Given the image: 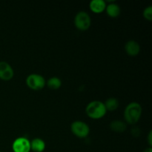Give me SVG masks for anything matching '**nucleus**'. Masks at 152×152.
I'll use <instances>...</instances> for the list:
<instances>
[{
    "mask_svg": "<svg viewBox=\"0 0 152 152\" xmlns=\"http://www.w3.org/2000/svg\"><path fill=\"white\" fill-rule=\"evenodd\" d=\"M142 107L137 102H131L126 106L124 111V118L129 124H136L142 115Z\"/></svg>",
    "mask_w": 152,
    "mask_h": 152,
    "instance_id": "1",
    "label": "nucleus"
},
{
    "mask_svg": "<svg viewBox=\"0 0 152 152\" xmlns=\"http://www.w3.org/2000/svg\"><path fill=\"white\" fill-rule=\"evenodd\" d=\"M107 111L102 102L94 100L91 102L86 108V113L88 117L94 120L102 118L106 114Z\"/></svg>",
    "mask_w": 152,
    "mask_h": 152,
    "instance_id": "2",
    "label": "nucleus"
},
{
    "mask_svg": "<svg viewBox=\"0 0 152 152\" xmlns=\"http://www.w3.org/2000/svg\"><path fill=\"white\" fill-rule=\"evenodd\" d=\"M91 24V19L88 13L85 11H80L77 13L74 18V25L79 31H87L90 28Z\"/></svg>",
    "mask_w": 152,
    "mask_h": 152,
    "instance_id": "3",
    "label": "nucleus"
},
{
    "mask_svg": "<svg viewBox=\"0 0 152 152\" xmlns=\"http://www.w3.org/2000/svg\"><path fill=\"white\" fill-rule=\"evenodd\" d=\"M45 80L42 75L37 74H30L26 79V85L34 91L42 90L45 86Z\"/></svg>",
    "mask_w": 152,
    "mask_h": 152,
    "instance_id": "4",
    "label": "nucleus"
},
{
    "mask_svg": "<svg viewBox=\"0 0 152 152\" xmlns=\"http://www.w3.org/2000/svg\"><path fill=\"white\" fill-rule=\"evenodd\" d=\"M72 133L79 138H86L90 133V128L83 121H75L71 124Z\"/></svg>",
    "mask_w": 152,
    "mask_h": 152,
    "instance_id": "5",
    "label": "nucleus"
},
{
    "mask_svg": "<svg viewBox=\"0 0 152 152\" xmlns=\"http://www.w3.org/2000/svg\"><path fill=\"white\" fill-rule=\"evenodd\" d=\"M13 152H30L31 141L26 137H19L13 141L12 144Z\"/></svg>",
    "mask_w": 152,
    "mask_h": 152,
    "instance_id": "6",
    "label": "nucleus"
},
{
    "mask_svg": "<svg viewBox=\"0 0 152 152\" xmlns=\"http://www.w3.org/2000/svg\"><path fill=\"white\" fill-rule=\"evenodd\" d=\"M14 71L11 65L6 62H0V80L8 81L13 77Z\"/></svg>",
    "mask_w": 152,
    "mask_h": 152,
    "instance_id": "7",
    "label": "nucleus"
},
{
    "mask_svg": "<svg viewBox=\"0 0 152 152\" xmlns=\"http://www.w3.org/2000/svg\"><path fill=\"white\" fill-rule=\"evenodd\" d=\"M125 50L129 56H135L139 54L140 51V46L134 40H130L126 42L125 45Z\"/></svg>",
    "mask_w": 152,
    "mask_h": 152,
    "instance_id": "8",
    "label": "nucleus"
},
{
    "mask_svg": "<svg viewBox=\"0 0 152 152\" xmlns=\"http://www.w3.org/2000/svg\"><path fill=\"white\" fill-rule=\"evenodd\" d=\"M91 10L94 13H101L106 8V3L103 0H93L89 4Z\"/></svg>",
    "mask_w": 152,
    "mask_h": 152,
    "instance_id": "9",
    "label": "nucleus"
},
{
    "mask_svg": "<svg viewBox=\"0 0 152 152\" xmlns=\"http://www.w3.org/2000/svg\"><path fill=\"white\" fill-rule=\"evenodd\" d=\"M45 149V142L40 138H35L31 142V150L34 152H43Z\"/></svg>",
    "mask_w": 152,
    "mask_h": 152,
    "instance_id": "10",
    "label": "nucleus"
},
{
    "mask_svg": "<svg viewBox=\"0 0 152 152\" xmlns=\"http://www.w3.org/2000/svg\"><path fill=\"white\" fill-rule=\"evenodd\" d=\"M106 13L108 16L111 18H117L119 16L121 12V9H120V6L116 3H111V4L106 5Z\"/></svg>",
    "mask_w": 152,
    "mask_h": 152,
    "instance_id": "11",
    "label": "nucleus"
},
{
    "mask_svg": "<svg viewBox=\"0 0 152 152\" xmlns=\"http://www.w3.org/2000/svg\"><path fill=\"white\" fill-rule=\"evenodd\" d=\"M110 128L113 132L117 133H123L127 129V125L126 123L120 120H114L111 123Z\"/></svg>",
    "mask_w": 152,
    "mask_h": 152,
    "instance_id": "12",
    "label": "nucleus"
},
{
    "mask_svg": "<svg viewBox=\"0 0 152 152\" xmlns=\"http://www.w3.org/2000/svg\"><path fill=\"white\" fill-rule=\"evenodd\" d=\"M46 84H47L48 87L50 89H52V90H57L62 86V81L58 77H53L49 79Z\"/></svg>",
    "mask_w": 152,
    "mask_h": 152,
    "instance_id": "13",
    "label": "nucleus"
},
{
    "mask_svg": "<svg viewBox=\"0 0 152 152\" xmlns=\"http://www.w3.org/2000/svg\"><path fill=\"white\" fill-rule=\"evenodd\" d=\"M104 105H105V108H106V111H114L117 110V108L119 107V102L116 98L111 97L107 99L105 103H104Z\"/></svg>",
    "mask_w": 152,
    "mask_h": 152,
    "instance_id": "14",
    "label": "nucleus"
},
{
    "mask_svg": "<svg viewBox=\"0 0 152 152\" xmlns=\"http://www.w3.org/2000/svg\"><path fill=\"white\" fill-rule=\"evenodd\" d=\"M143 16L146 20L151 21L152 20V7L148 6V7L144 10L143 11Z\"/></svg>",
    "mask_w": 152,
    "mask_h": 152,
    "instance_id": "15",
    "label": "nucleus"
},
{
    "mask_svg": "<svg viewBox=\"0 0 152 152\" xmlns=\"http://www.w3.org/2000/svg\"><path fill=\"white\" fill-rule=\"evenodd\" d=\"M148 145H149L150 147H151L152 145V132H149L148 135Z\"/></svg>",
    "mask_w": 152,
    "mask_h": 152,
    "instance_id": "16",
    "label": "nucleus"
},
{
    "mask_svg": "<svg viewBox=\"0 0 152 152\" xmlns=\"http://www.w3.org/2000/svg\"><path fill=\"white\" fill-rule=\"evenodd\" d=\"M144 152H152V148L151 147H148V148H147L144 151Z\"/></svg>",
    "mask_w": 152,
    "mask_h": 152,
    "instance_id": "17",
    "label": "nucleus"
},
{
    "mask_svg": "<svg viewBox=\"0 0 152 152\" xmlns=\"http://www.w3.org/2000/svg\"><path fill=\"white\" fill-rule=\"evenodd\" d=\"M0 152H1V151H0Z\"/></svg>",
    "mask_w": 152,
    "mask_h": 152,
    "instance_id": "18",
    "label": "nucleus"
}]
</instances>
